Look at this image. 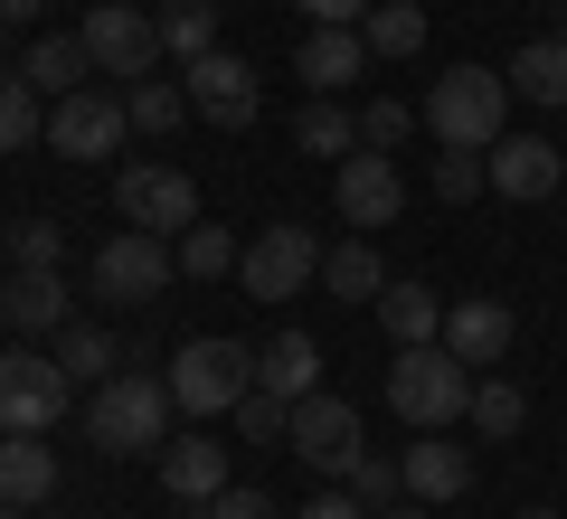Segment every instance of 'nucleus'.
I'll use <instances>...</instances> for the list:
<instances>
[{
	"label": "nucleus",
	"instance_id": "09e8293b",
	"mask_svg": "<svg viewBox=\"0 0 567 519\" xmlns=\"http://www.w3.org/2000/svg\"><path fill=\"white\" fill-rule=\"evenodd\" d=\"M520 519H558V510H520Z\"/></svg>",
	"mask_w": 567,
	"mask_h": 519
},
{
	"label": "nucleus",
	"instance_id": "cd10ccee",
	"mask_svg": "<svg viewBox=\"0 0 567 519\" xmlns=\"http://www.w3.org/2000/svg\"><path fill=\"white\" fill-rule=\"evenodd\" d=\"M123 114H133V133H181L199 104H189V85H171V76H133L123 85Z\"/></svg>",
	"mask_w": 567,
	"mask_h": 519
},
{
	"label": "nucleus",
	"instance_id": "72a5a7b5",
	"mask_svg": "<svg viewBox=\"0 0 567 519\" xmlns=\"http://www.w3.org/2000/svg\"><path fill=\"white\" fill-rule=\"evenodd\" d=\"M237 256H246V246L227 237V227H189V237H181V274H189V283H218V274H237Z\"/></svg>",
	"mask_w": 567,
	"mask_h": 519
},
{
	"label": "nucleus",
	"instance_id": "b1692460",
	"mask_svg": "<svg viewBox=\"0 0 567 519\" xmlns=\"http://www.w3.org/2000/svg\"><path fill=\"white\" fill-rule=\"evenodd\" d=\"M95 76V58H85V39H29V58H20V85L29 95H76V85Z\"/></svg>",
	"mask_w": 567,
	"mask_h": 519
},
{
	"label": "nucleus",
	"instance_id": "37998d69",
	"mask_svg": "<svg viewBox=\"0 0 567 519\" xmlns=\"http://www.w3.org/2000/svg\"><path fill=\"white\" fill-rule=\"evenodd\" d=\"M379 519H435V500H388Z\"/></svg>",
	"mask_w": 567,
	"mask_h": 519
},
{
	"label": "nucleus",
	"instance_id": "c03bdc74",
	"mask_svg": "<svg viewBox=\"0 0 567 519\" xmlns=\"http://www.w3.org/2000/svg\"><path fill=\"white\" fill-rule=\"evenodd\" d=\"M0 519H29V510H20V500H0Z\"/></svg>",
	"mask_w": 567,
	"mask_h": 519
},
{
	"label": "nucleus",
	"instance_id": "c85d7f7f",
	"mask_svg": "<svg viewBox=\"0 0 567 519\" xmlns=\"http://www.w3.org/2000/svg\"><path fill=\"white\" fill-rule=\"evenodd\" d=\"M58 369H66V378H114V369H123V340L114 331H95V321H66V331H58Z\"/></svg>",
	"mask_w": 567,
	"mask_h": 519
},
{
	"label": "nucleus",
	"instance_id": "58836bf2",
	"mask_svg": "<svg viewBox=\"0 0 567 519\" xmlns=\"http://www.w3.org/2000/svg\"><path fill=\"white\" fill-rule=\"evenodd\" d=\"M199 519H284V510H275V500H265V491H256V481H227V491H218V500H208V510H199Z\"/></svg>",
	"mask_w": 567,
	"mask_h": 519
},
{
	"label": "nucleus",
	"instance_id": "a18cd8bd",
	"mask_svg": "<svg viewBox=\"0 0 567 519\" xmlns=\"http://www.w3.org/2000/svg\"><path fill=\"white\" fill-rule=\"evenodd\" d=\"M0 58H10V20H0Z\"/></svg>",
	"mask_w": 567,
	"mask_h": 519
},
{
	"label": "nucleus",
	"instance_id": "49530a36",
	"mask_svg": "<svg viewBox=\"0 0 567 519\" xmlns=\"http://www.w3.org/2000/svg\"><path fill=\"white\" fill-rule=\"evenodd\" d=\"M0 264H10V227H0Z\"/></svg>",
	"mask_w": 567,
	"mask_h": 519
},
{
	"label": "nucleus",
	"instance_id": "0eeeda50",
	"mask_svg": "<svg viewBox=\"0 0 567 519\" xmlns=\"http://www.w3.org/2000/svg\"><path fill=\"white\" fill-rule=\"evenodd\" d=\"M114 208H123V227L189 237V227H199V180H189L181 160H123L114 170Z\"/></svg>",
	"mask_w": 567,
	"mask_h": 519
},
{
	"label": "nucleus",
	"instance_id": "79ce46f5",
	"mask_svg": "<svg viewBox=\"0 0 567 519\" xmlns=\"http://www.w3.org/2000/svg\"><path fill=\"white\" fill-rule=\"evenodd\" d=\"M39 10H48V0H0V20H10V29H29Z\"/></svg>",
	"mask_w": 567,
	"mask_h": 519
},
{
	"label": "nucleus",
	"instance_id": "8fccbe9b",
	"mask_svg": "<svg viewBox=\"0 0 567 519\" xmlns=\"http://www.w3.org/2000/svg\"><path fill=\"white\" fill-rule=\"evenodd\" d=\"M0 340H10V321H0Z\"/></svg>",
	"mask_w": 567,
	"mask_h": 519
},
{
	"label": "nucleus",
	"instance_id": "7ed1b4c3",
	"mask_svg": "<svg viewBox=\"0 0 567 519\" xmlns=\"http://www.w3.org/2000/svg\"><path fill=\"white\" fill-rule=\"evenodd\" d=\"M171 378H142V369H114V378L95 387V406H85V435H95V454H162L171 444Z\"/></svg>",
	"mask_w": 567,
	"mask_h": 519
},
{
	"label": "nucleus",
	"instance_id": "e433bc0d",
	"mask_svg": "<svg viewBox=\"0 0 567 519\" xmlns=\"http://www.w3.org/2000/svg\"><path fill=\"white\" fill-rule=\"evenodd\" d=\"M473 189H492V160H483V152H435V199L464 208Z\"/></svg>",
	"mask_w": 567,
	"mask_h": 519
},
{
	"label": "nucleus",
	"instance_id": "4468645a",
	"mask_svg": "<svg viewBox=\"0 0 567 519\" xmlns=\"http://www.w3.org/2000/svg\"><path fill=\"white\" fill-rule=\"evenodd\" d=\"M181 85H189V104H199L218 133H246V123L265 114V95H256V66L246 58H227V48H208V58H189L181 66Z\"/></svg>",
	"mask_w": 567,
	"mask_h": 519
},
{
	"label": "nucleus",
	"instance_id": "aec40b11",
	"mask_svg": "<svg viewBox=\"0 0 567 519\" xmlns=\"http://www.w3.org/2000/svg\"><path fill=\"white\" fill-rule=\"evenodd\" d=\"M511 104H539V114H567V39H529L520 58L502 66Z\"/></svg>",
	"mask_w": 567,
	"mask_h": 519
},
{
	"label": "nucleus",
	"instance_id": "423d86ee",
	"mask_svg": "<svg viewBox=\"0 0 567 519\" xmlns=\"http://www.w3.org/2000/svg\"><path fill=\"white\" fill-rule=\"evenodd\" d=\"M85 58H95V76L133 85V76H162V10H133V0H85Z\"/></svg>",
	"mask_w": 567,
	"mask_h": 519
},
{
	"label": "nucleus",
	"instance_id": "c9c22d12",
	"mask_svg": "<svg viewBox=\"0 0 567 519\" xmlns=\"http://www.w3.org/2000/svg\"><path fill=\"white\" fill-rule=\"evenodd\" d=\"M416 123H425V114H416V104H398V95H369V104H360V142H369V152H398Z\"/></svg>",
	"mask_w": 567,
	"mask_h": 519
},
{
	"label": "nucleus",
	"instance_id": "f8f14e48",
	"mask_svg": "<svg viewBox=\"0 0 567 519\" xmlns=\"http://www.w3.org/2000/svg\"><path fill=\"white\" fill-rule=\"evenodd\" d=\"M331 208H341V227H360V237L398 227V208H406L398 152H350V160H331Z\"/></svg>",
	"mask_w": 567,
	"mask_h": 519
},
{
	"label": "nucleus",
	"instance_id": "473e14b6",
	"mask_svg": "<svg viewBox=\"0 0 567 519\" xmlns=\"http://www.w3.org/2000/svg\"><path fill=\"white\" fill-rule=\"evenodd\" d=\"M29 142H48V95H29V85L10 76V85H0V160L29 152Z\"/></svg>",
	"mask_w": 567,
	"mask_h": 519
},
{
	"label": "nucleus",
	"instance_id": "5701e85b",
	"mask_svg": "<svg viewBox=\"0 0 567 519\" xmlns=\"http://www.w3.org/2000/svg\"><path fill=\"white\" fill-rule=\"evenodd\" d=\"M379 321H388V340H398V350L445 340V302H435V283H416V274H398V283L379 293Z\"/></svg>",
	"mask_w": 567,
	"mask_h": 519
},
{
	"label": "nucleus",
	"instance_id": "de8ad7c7",
	"mask_svg": "<svg viewBox=\"0 0 567 519\" xmlns=\"http://www.w3.org/2000/svg\"><path fill=\"white\" fill-rule=\"evenodd\" d=\"M548 39H567V10H558V29H548Z\"/></svg>",
	"mask_w": 567,
	"mask_h": 519
},
{
	"label": "nucleus",
	"instance_id": "20e7f679",
	"mask_svg": "<svg viewBox=\"0 0 567 519\" xmlns=\"http://www.w3.org/2000/svg\"><path fill=\"white\" fill-rule=\"evenodd\" d=\"M256 387V350L246 340H181L171 350V406L181 416H237V397Z\"/></svg>",
	"mask_w": 567,
	"mask_h": 519
},
{
	"label": "nucleus",
	"instance_id": "9b49d317",
	"mask_svg": "<svg viewBox=\"0 0 567 519\" xmlns=\"http://www.w3.org/2000/svg\"><path fill=\"white\" fill-rule=\"evenodd\" d=\"M293 463H312L322 481H350V463L369 454L360 444V406L350 397H331V387H312V397H293Z\"/></svg>",
	"mask_w": 567,
	"mask_h": 519
},
{
	"label": "nucleus",
	"instance_id": "dca6fc26",
	"mask_svg": "<svg viewBox=\"0 0 567 519\" xmlns=\"http://www.w3.org/2000/svg\"><path fill=\"white\" fill-rule=\"evenodd\" d=\"M511 340H520V312L511 302H492V293H473V302H445V350L464 369H492V360H511Z\"/></svg>",
	"mask_w": 567,
	"mask_h": 519
},
{
	"label": "nucleus",
	"instance_id": "3c124183",
	"mask_svg": "<svg viewBox=\"0 0 567 519\" xmlns=\"http://www.w3.org/2000/svg\"><path fill=\"white\" fill-rule=\"evenodd\" d=\"M558 142H567V133H558Z\"/></svg>",
	"mask_w": 567,
	"mask_h": 519
},
{
	"label": "nucleus",
	"instance_id": "9d476101",
	"mask_svg": "<svg viewBox=\"0 0 567 519\" xmlns=\"http://www.w3.org/2000/svg\"><path fill=\"white\" fill-rule=\"evenodd\" d=\"M123 142H133V114H123L114 85H76V95L48 104V152H66V160H114Z\"/></svg>",
	"mask_w": 567,
	"mask_h": 519
},
{
	"label": "nucleus",
	"instance_id": "a878e982",
	"mask_svg": "<svg viewBox=\"0 0 567 519\" xmlns=\"http://www.w3.org/2000/svg\"><path fill=\"white\" fill-rule=\"evenodd\" d=\"M322 293H331V302H379V293H388L379 246H369V237H341V246L322 256Z\"/></svg>",
	"mask_w": 567,
	"mask_h": 519
},
{
	"label": "nucleus",
	"instance_id": "2f4dec72",
	"mask_svg": "<svg viewBox=\"0 0 567 519\" xmlns=\"http://www.w3.org/2000/svg\"><path fill=\"white\" fill-rule=\"evenodd\" d=\"M10 274H66V227L58 218H20L10 227Z\"/></svg>",
	"mask_w": 567,
	"mask_h": 519
},
{
	"label": "nucleus",
	"instance_id": "ddd939ff",
	"mask_svg": "<svg viewBox=\"0 0 567 519\" xmlns=\"http://www.w3.org/2000/svg\"><path fill=\"white\" fill-rule=\"evenodd\" d=\"M483 160H492V189L520 199V208H539V199L567 189V142H548V133H502Z\"/></svg>",
	"mask_w": 567,
	"mask_h": 519
},
{
	"label": "nucleus",
	"instance_id": "39448f33",
	"mask_svg": "<svg viewBox=\"0 0 567 519\" xmlns=\"http://www.w3.org/2000/svg\"><path fill=\"white\" fill-rule=\"evenodd\" d=\"M237 274H246V302H303L312 283H322V237H312L303 218H275V227L246 237Z\"/></svg>",
	"mask_w": 567,
	"mask_h": 519
},
{
	"label": "nucleus",
	"instance_id": "6e6552de",
	"mask_svg": "<svg viewBox=\"0 0 567 519\" xmlns=\"http://www.w3.org/2000/svg\"><path fill=\"white\" fill-rule=\"evenodd\" d=\"M66 397H76V378L58 369V350H0V435H48Z\"/></svg>",
	"mask_w": 567,
	"mask_h": 519
},
{
	"label": "nucleus",
	"instance_id": "ea45409f",
	"mask_svg": "<svg viewBox=\"0 0 567 519\" xmlns=\"http://www.w3.org/2000/svg\"><path fill=\"white\" fill-rule=\"evenodd\" d=\"M293 519H379V510H369V500H360V491L341 481V491H312V500H303Z\"/></svg>",
	"mask_w": 567,
	"mask_h": 519
},
{
	"label": "nucleus",
	"instance_id": "c756f323",
	"mask_svg": "<svg viewBox=\"0 0 567 519\" xmlns=\"http://www.w3.org/2000/svg\"><path fill=\"white\" fill-rule=\"evenodd\" d=\"M162 48H171V66L208 58V48H218V0H171L162 10Z\"/></svg>",
	"mask_w": 567,
	"mask_h": 519
},
{
	"label": "nucleus",
	"instance_id": "f03ea898",
	"mask_svg": "<svg viewBox=\"0 0 567 519\" xmlns=\"http://www.w3.org/2000/svg\"><path fill=\"white\" fill-rule=\"evenodd\" d=\"M388 406H398V425H416V435H445L454 416H473V369L454 360L445 340H416V350H398V369H388Z\"/></svg>",
	"mask_w": 567,
	"mask_h": 519
},
{
	"label": "nucleus",
	"instance_id": "f3484780",
	"mask_svg": "<svg viewBox=\"0 0 567 519\" xmlns=\"http://www.w3.org/2000/svg\"><path fill=\"white\" fill-rule=\"evenodd\" d=\"M398 473H406V500H454V491H473V454L454 435H416L398 454Z\"/></svg>",
	"mask_w": 567,
	"mask_h": 519
},
{
	"label": "nucleus",
	"instance_id": "f704fd0d",
	"mask_svg": "<svg viewBox=\"0 0 567 519\" xmlns=\"http://www.w3.org/2000/svg\"><path fill=\"white\" fill-rule=\"evenodd\" d=\"M237 435H246V444H284V435H293V397L246 387V397H237Z\"/></svg>",
	"mask_w": 567,
	"mask_h": 519
},
{
	"label": "nucleus",
	"instance_id": "2eb2a0df",
	"mask_svg": "<svg viewBox=\"0 0 567 519\" xmlns=\"http://www.w3.org/2000/svg\"><path fill=\"white\" fill-rule=\"evenodd\" d=\"M227 481H237V473H227V444H218V435H199V425H189V435L162 444V491L181 500V510H208Z\"/></svg>",
	"mask_w": 567,
	"mask_h": 519
},
{
	"label": "nucleus",
	"instance_id": "f257e3e1",
	"mask_svg": "<svg viewBox=\"0 0 567 519\" xmlns=\"http://www.w3.org/2000/svg\"><path fill=\"white\" fill-rule=\"evenodd\" d=\"M425 133L445 142V152H492L511 123V76L502 66H445V76L425 85Z\"/></svg>",
	"mask_w": 567,
	"mask_h": 519
},
{
	"label": "nucleus",
	"instance_id": "1a4fd4ad",
	"mask_svg": "<svg viewBox=\"0 0 567 519\" xmlns=\"http://www.w3.org/2000/svg\"><path fill=\"white\" fill-rule=\"evenodd\" d=\"M171 274H181V246L152 237V227H123L95 246V302H162Z\"/></svg>",
	"mask_w": 567,
	"mask_h": 519
},
{
	"label": "nucleus",
	"instance_id": "7c9ffc66",
	"mask_svg": "<svg viewBox=\"0 0 567 519\" xmlns=\"http://www.w3.org/2000/svg\"><path fill=\"white\" fill-rule=\"evenodd\" d=\"M520 425H529V397H520V387H511V378H473V435H483V444H511Z\"/></svg>",
	"mask_w": 567,
	"mask_h": 519
},
{
	"label": "nucleus",
	"instance_id": "393cba45",
	"mask_svg": "<svg viewBox=\"0 0 567 519\" xmlns=\"http://www.w3.org/2000/svg\"><path fill=\"white\" fill-rule=\"evenodd\" d=\"M293 152H312V160H350V152H369V142H360V114H350V104H331V95H312L303 114H293Z\"/></svg>",
	"mask_w": 567,
	"mask_h": 519
},
{
	"label": "nucleus",
	"instance_id": "4be33fe9",
	"mask_svg": "<svg viewBox=\"0 0 567 519\" xmlns=\"http://www.w3.org/2000/svg\"><path fill=\"white\" fill-rule=\"evenodd\" d=\"M48 491H58V454H48V435H0V500L39 510Z\"/></svg>",
	"mask_w": 567,
	"mask_h": 519
},
{
	"label": "nucleus",
	"instance_id": "6ab92c4d",
	"mask_svg": "<svg viewBox=\"0 0 567 519\" xmlns=\"http://www.w3.org/2000/svg\"><path fill=\"white\" fill-rule=\"evenodd\" d=\"M360 66H369V39H360V29H312V39L293 48V76H303L312 95H341Z\"/></svg>",
	"mask_w": 567,
	"mask_h": 519
},
{
	"label": "nucleus",
	"instance_id": "412c9836",
	"mask_svg": "<svg viewBox=\"0 0 567 519\" xmlns=\"http://www.w3.org/2000/svg\"><path fill=\"white\" fill-rule=\"evenodd\" d=\"M256 387H275V397H312V387H322V340H312V331H275L256 350Z\"/></svg>",
	"mask_w": 567,
	"mask_h": 519
},
{
	"label": "nucleus",
	"instance_id": "a19ab883",
	"mask_svg": "<svg viewBox=\"0 0 567 519\" xmlns=\"http://www.w3.org/2000/svg\"><path fill=\"white\" fill-rule=\"evenodd\" d=\"M293 10H303L312 29H360L369 20V0H293Z\"/></svg>",
	"mask_w": 567,
	"mask_h": 519
},
{
	"label": "nucleus",
	"instance_id": "a211bd4d",
	"mask_svg": "<svg viewBox=\"0 0 567 519\" xmlns=\"http://www.w3.org/2000/svg\"><path fill=\"white\" fill-rule=\"evenodd\" d=\"M0 321H10V340H29V331H66V321H76L66 274H10V283H0Z\"/></svg>",
	"mask_w": 567,
	"mask_h": 519
},
{
	"label": "nucleus",
	"instance_id": "4c0bfd02",
	"mask_svg": "<svg viewBox=\"0 0 567 519\" xmlns=\"http://www.w3.org/2000/svg\"><path fill=\"white\" fill-rule=\"evenodd\" d=\"M350 491H360L369 510H388V500L406 491V473H398V454H360V463H350Z\"/></svg>",
	"mask_w": 567,
	"mask_h": 519
},
{
	"label": "nucleus",
	"instance_id": "bb28decb",
	"mask_svg": "<svg viewBox=\"0 0 567 519\" xmlns=\"http://www.w3.org/2000/svg\"><path fill=\"white\" fill-rule=\"evenodd\" d=\"M369 58H425V0H369V20H360Z\"/></svg>",
	"mask_w": 567,
	"mask_h": 519
}]
</instances>
